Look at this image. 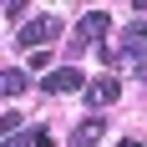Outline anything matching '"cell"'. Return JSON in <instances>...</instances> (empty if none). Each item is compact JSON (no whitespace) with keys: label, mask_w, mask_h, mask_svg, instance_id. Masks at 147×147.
Masks as SVG:
<instances>
[{"label":"cell","mask_w":147,"mask_h":147,"mask_svg":"<svg viewBox=\"0 0 147 147\" xmlns=\"http://www.w3.org/2000/svg\"><path fill=\"white\" fill-rule=\"evenodd\" d=\"M122 61H127L137 76L147 71V26H142V20H132V26L122 30Z\"/></svg>","instance_id":"1"},{"label":"cell","mask_w":147,"mask_h":147,"mask_svg":"<svg viewBox=\"0 0 147 147\" xmlns=\"http://www.w3.org/2000/svg\"><path fill=\"white\" fill-rule=\"evenodd\" d=\"M56 30H61V20H51V15H36V20H26V26H20V36H15V41H20V46H46Z\"/></svg>","instance_id":"2"},{"label":"cell","mask_w":147,"mask_h":147,"mask_svg":"<svg viewBox=\"0 0 147 147\" xmlns=\"http://www.w3.org/2000/svg\"><path fill=\"white\" fill-rule=\"evenodd\" d=\"M107 26H112V15H107V10H86V15H81V26H76V41H102Z\"/></svg>","instance_id":"3"},{"label":"cell","mask_w":147,"mask_h":147,"mask_svg":"<svg viewBox=\"0 0 147 147\" xmlns=\"http://www.w3.org/2000/svg\"><path fill=\"white\" fill-rule=\"evenodd\" d=\"M46 91H51V96H61V91H76L81 86V71H76V66H61V71H46V81H41Z\"/></svg>","instance_id":"4"},{"label":"cell","mask_w":147,"mask_h":147,"mask_svg":"<svg viewBox=\"0 0 147 147\" xmlns=\"http://www.w3.org/2000/svg\"><path fill=\"white\" fill-rule=\"evenodd\" d=\"M117 76H102V81H91V91H86V102L91 107H96V112H102V107H112V102H117Z\"/></svg>","instance_id":"5"},{"label":"cell","mask_w":147,"mask_h":147,"mask_svg":"<svg viewBox=\"0 0 147 147\" xmlns=\"http://www.w3.org/2000/svg\"><path fill=\"white\" fill-rule=\"evenodd\" d=\"M96 137H102V117H86V122L71 132V147H96Z\"/></svg>","instance_id":"6"},{"label":"cell","mask_w":147,"mask_h":147,"mask_svg":"<svg viewBox=\"0 0 147 147\" xmlns=\"http://www.w3.org/2000/svg\"><path fill=\"white\" fill-rule=\"evenodd\" d=\"M26 86H30V81H26V71H15V66H10L5 76H0V91H5V96H20Z\"/></svg>","instance_id":"7"},{"label":"cell","mask_w":147,"mask_h":147,"mask_svg":"<svg viewBox=\"0 0 147 147\" xmlns=\"http://www.w3.org/2000/svg\"><path fill=\"white\" fill-rule=\"evenodd\" d=\"M36 147H56V142H51V132H36Z\"/></svg>","instance_id":"8"},{"label":"cell","mask_w":147,"mask_h":147,"mask_svg":"<svg viewBox=\"0 0 147 147\" xmlns=\"http://www.w3.org/2000/svg\"><path fill=\"white\" fill-rule=\"evenodd\" d=\"M26 142H30V137H26ZM26 142H20V137H5V147H26Z\"/></svg>","instance_id":"9"},{"label":"cell","mask_w":147,"mask_h":147,"mask_svg":"<svg viewBox=\"0 0 147 147\" xmlns=\"http://www.w3.org/2000/svg\"><path fill=\"white\" fill-rule=\"evenodd\" d=\"M122 147H142V142H122Z\"/></svg>","instance_id":"10"}]
</instances>
